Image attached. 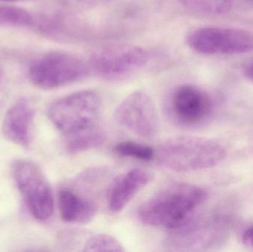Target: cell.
I'll return each instance as SVG.
<instances>
[{
    "instance_id": "1",
    "label": "cell",
    "mask_w": 253,
    "mask_h": 252,
    "mask_svg": "<svg viewBox=\"0 0 253 252\" xmlns=\"http://www.w3.org/2000/svg\"><path fill=\"white\" fill-rule=\"evenodd\" d=\"M205 189L187 183H175L159 189L140 207L144 224L168 229L176 227L205 202Z\"/></svg>"
},
{
    "instance_id": "2",
    "label": "cell",
    "mask_w": 253,
    "mask_h": 252,
    "mask_svg": "<svg viewBox=\"0 0 253 252\" xmlns=\"http://www.w3.org/2000/svg\"><path fill=\"white\" fill-rule=\"evenodd\" d=\"M227 155L217 141L199 136L172 137L155 150V158L162 167L178 173H188L215 167Z\"/></svg>"
},
{
    "instance_id": "3",
    "label": "cell",
    "mask_w": 253,
    "mask_h": 252,
    "mask_svg": "<svg viewBox=\"0 0 253 252\" xmlns=\"http://www.w3.org/2000/svg\"><path fill=\"white\" fill-rule=\"evenodd\" d=\"M100 96L93 90L71 93L52 103L47 116L64 136L74 134L99 124Z\"/></svg>"
},
{
    "instance_id": "4",
    "label": "cell",
    "mask_w": 253,
    "mask_h": 252,
    "mask_svg": "<svg viewBox=\"0 0 253 252\" xmlns=\"http://www.w3.org/2000/svg\"><path fill=\"white\" fill-rule=\"evenodd\" d=\"M90 71L87 62L65 51H52L31 64V82L43 90H53L69 85L85 78Z\"/></svg>"
},
{
    "instance_id": "5",
    "label": "cell",
    "mask_w": 253,
    "mask_h": 252,
    "mask_svg": "<svg viewBox=\"0 0 253 252\" xmlns=\"http://www.w3.org/2000/svg\"><path fill=\"white\" fill-rule=\"evenodd\" d=\"M153 54L139 46H114L102 49L87 61L90 72L108 80L120 81L148 66Z\"/></svg>"
},
{
    "instance_id": "6",
    "label": "cell",
    "mask_w": 253,
    "mask_h": 252,
    "mask_svg": "<svg viewBox=\"0 0 253 252\" xmlns=\"http://www.w3.org/2000/svg\"><path fill=\"white\" fill-rule=\"evenodd\" d=\"M12 177L35 218L46 220L54 208L53 192L42 170L28 160H17L11 168Z\"/></svg>"
},
{
    "instance_id": "7",
    "label": "cell",
    "mask_w": 253,
    "mask_h": 252,
    "mask_svg": "<svg viewBox=\"0 0 253 252\" xmlns=\"http://www.w3.org/2000/svg\"><path fill=\"white\" fill-rule=\"evenodd\" d=\"M187 46L203 55L244 54L253 52V34L245 30L203 27L190 31Z\"/></svg>"
},
{
    "instance_id": "8",
    "label": "cell",
    "mask_w": 253,
    "mask_h": 252,
    "mask_svg": "<svg viewBox=\"0 0 253 252\" xmlns=\"http://www.w3.org/2000/svg\"><path fill=\"white\" fill-rule=\"evenodd\" d=\"M209 95L193 84L175 87L168 96L166 111L169 119L182 127H194L205 122L212 112Z\"/></svg>"
},
{
    "instance_id": "9",
    "label": "cell",
    "mask_w": 253,
    "mask_h": 252,
    "mask_svg": "<svg viewBox=\"0 0 253 252\" xmlns=\"http://www.w3.org/2000/svg\"><path fill=\"white\" fill-rule=\"evenodd\" d=\"M114 117L122 127L140 137L153 139L159 133L157 109L145 92L137 90L128 95L116 108Z\"/></svg>"
},
{
    "instance_id": "10",
    "label": "cell",
    "mask_w": 253,
    "mask_h": 252,
    "mask_svg": "<svg viewBox=\"0 0 253 252\" xmlns=\"http://www.w3.org/2000/svg\"><path fill=\"white\" fill-rule=\"evenodd\" d=\"M153 178L150 171L141 168L132 169L117 176L108 192V204L111 211L117 213L124 210Z\"/></svg>"
},
{
    "instance_id": "11",
    "label": "cell",
    "mask_w": 253,
    "mask_h": 252,
    "mask_svg": "<svg viewBox=\"0 0 253 252\" xmlns=\"http://www.w3.org/2000/svg\"><path fill=\"white\" fill-rule=\"evenodd\" d=\"M35 111L26 99H21L6 112L2 121L4 137L14 144L28 147L32 141Z\"/></svg>"
},
{
    "instance_id": "12",
    "label": "cell",
    "mask_w": 253,
    "mask_h": 252,
    "mask_svg": "<svg viewBox=\"0 0 253 252\" xmlns=\"http://www.w3.org/2000/svg\"><path fill=\"white\" fill-rule=\"evenodd\" d=\"M58 198L61 217L67 223L86 224L96 217V204L71 189H62Z\"/></svg>"
},
{
    "instance_id": "13",
    "label": "cell",
    "mask_w": 253,
    "mask_h": 252,
    "mask_svg": "<svg viewBox=\"0 0 253 252\" xmlns=\"http://www.w3.org/2000/svg\"><path fill=\"white\" fill-rule=\"evenodd\" d=\"M65 136V150L69 154L86 152L103 144L106 134L99 124L83 131Z\"/></svg>"
},
{
    "instance_id": "14",
    "label": "cell",
    "mask_w": 253,
    "mask_h": 252,
    "mask_svg": "<svg viewBox=\"0 0 253 252\" xmlns=\"http://www.w3.org/2000/svg\"><path fill=\"white\" fill-rule=\"evenodd\" d=\"M33 23V16L25 9L0 4V28H24Z\"/></svg>"
},
{
    "instance_id": "15",
    "label": "cell",
    "mask_w": 253,
    "mask_h": 252,
    "mask_svg": "<svg viewBox=\"0 0 253 252\" xmlns=\"http://www.w3.org/2000/svg\"><path fill=\"white\" fill-rule=\"evenodd\" d=\"M182 5L195 12L208 14L227 13L234 0H176Z\"/></svg>"
},
{
    "instance_id": "16",
    "label": "cell",
    "mask_w": 253,
    "mask_h": 252,
    "mask_svg": "<svg viewBox=\"0 0 253 252\" xmlns=\"http://www.w3.org/2000/svg\"><path fill=\"white\" fill-rule=\"evenodd\" d=\"M83 252H124V246L115 237L108 234L90 235L83 246Z\"/></svg>"
},
{
    "instance_id": "17",
    "label": "cell",
    "mask_w": 253,
    "mask_h": 252,
    "mask_svg": "<svg viewBox=\"0 0 253 252\" xmlns=\"http://www.w3.org/2000/svg\"><path fill=\"white\" fill-rule=\"evenodd\" d=\"M114 150L121 156L130 157L141 161H150L155 158L153 148L137 142H120L114 146Z\"/></svg>"
},
{
    "instance_id": "18",
    "label": "cell",
    "mask_w": 253,
    "mask_h": 252,
    "mask_svg": "<svg viewBox=\"0 0 253 252\" xmlns=\"http://www.w3.org/2000/svg\"><path fill=\"white\" fill-rule=\"evenodd\" d=\"M242 238H243L244 242L247 245L253 248V226H250L245 231Z\"/></svg>"
},
{
    "instance_id": "19",
    "label": "cell",
    "mask_w": 253,
    "mask_h": 252,
    "mask_svg": "<svg viewBox=\"0 0 253 252\" xmlns=\"http://www.w3.org/2000/svg\"><path fill=\"white\" fill-rule=\"evenodd\" d=\"M243 73L248 79L253 82V61L244 68Z\"/></svg>"
},
{
    "instance_id": "20",
    "label": "cell",
    "mask_w": 253,
    "mask_h": 252,
    "mask_svg": "<svg viewBox=\"0 0 253 252\" xmlns=\"http://www.w3.org/2000/svg\"><path fill=\"white\" fill-rule=\"evenodd\" d=\"M77 1L84 3V4H102V3L108 2V1H111V0H77Z\"/></svg>"
},
{
    "instance_id": "21",
    "label": "cell",
    "mask_w": 253,
    "mask_h": 252,
    "mask_svg": "<svg viewBox=\"0 0 253 252\" xmlns=\"http://www.w3.org/2000/svg\"><path fill=\"white\" fill-rule=\"evenodd\" d=\"M4 70L1 68V66H0V89L2 87L3 84H4Z\"/></svg>"
},
{
    "instance_id": "22",
    "label": "cell",
    "mask_w": 253,
    "mask_h": 252,
    "mask_svg": "<svg viewBox=\"0 0 253 252\" xmlns=\"http://www.w3.org/2000/svg\"><path fill=\"white\" fill-rule=\"evenodd\" d=\"M0 1H21V0H0Z\"/></svg>"
},
{
    "instance_id": "23",
    "label": "cell",
    "mask_w": 253,
    "mask_h": 252,
    "mask_svg": "<svg viewBox=\"0 0 253 252\" xmlns=\"http://www.w3.org/2000/svg\"><path fill=\"white\" fill-rule=\"evenodd\" d=\"M250 1H251V2H253V0H250Z\"/></svg>"
}]
</instances>
